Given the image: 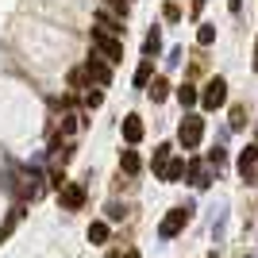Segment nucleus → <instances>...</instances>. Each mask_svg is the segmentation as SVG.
<instances>
[{
	"mask_svg": "<svg viewBox=\"0 0 258 258\" xmlns=\"http://www.w3.org/2000/svg\"><path fill=\"white\" fill-rule=\"evenodd\" d=\"M147 135V127H143V119L131 112V116H123V139H127V147H135V143Z\"/></svg>",
	"mask_w": 258,
	"mask_h": 258,
	"instance_id": "obj_9",
	"label": "nucleus"
},
{
	"mask_svg": "<svg viewBox=\"0 0 258 258\" xmlns=\"http://www.w3.org/2000/svg\"><path fill=\"white\" fill-rule=\"evenodd\" d=\"M185 224H189V208H170V212H166V220L158 224V235H162V239H173Z\"/></svg>",
	"mask_w": 258,
	"mask_h": 258,
	"instance_id": "obj_6",
	"label": "nucleus"
},
{
	"mask_svg": "<svg viewBox=\"0 0 258 258\" xmlns=\"http://www.w3.org/2000/svg\"><path fill=\"white\" fill-rule=\"evenodd\" d=\"M119 258H143V254H139V250H123Z\"/></svg>",
	"mask_w": 258,
	"mask_h": 258,
	"instance_id": "obj_26",
	"label": "nucleus"
},
{
	"mask_svg": "<svg viewBox=\"0 0 258 258\" xmlns=\"http://www.w3.org/2000/svg\"><path fill=\"white\" fill-rule=\"evenodd\" d=\"M154 173H158L162 181H170V185H173V181H181V177H185V158H166Z\"/></svg>",
	"mask_w": 258,
	"mask_h": 258,
	"instance_id": "obj_8",
	"label": "nucleus"
},
{
	"mask_svg": "<svg viewBox=\"0 0 258 258\" xmlns=\"http://www.w3.org/2000/svg\"><path fill=\"white\" fill-rule=\"evenodd\" d=\"M247 258H254V254H247Z\"/></svg>",
	"mask_w": 258,
	"mask_h": 258,
	"instance_id": "obj_28",
	"label": "nucleus"
},
{
	"mask_svg": "<svg viewBox=\"0 0 258 258\" xmlns=\"http://www.w3.org/2000/svg\"><path fill=\"white\" fill-rule=\"evenodd\" d=\"M177 100H181V108H193L197 100H201V93H197L193 85H181V89H177Z\"/></svg>",
	"mask_w": 258,
	"mask_h": 258,
	"instance_id": "obj_16",
	"label": "nucleus"
},
{
	"mask_svg": "<svg viewBox=\"0 0 258 258\" xmlns=\"http://www.w3.org/2000/svg\"><path fill=\"white\" fill-rule=\"evenodd\" d=\"M89 239H93V243H108V224L104 220H93V224H89Z\"/></svg>",
	"mask_w": 258,
	"mask_h": 258,
	"instance_id": "obj_15",
	"label": "nucleus"
},
{
	"mask_svg": "<svg viewBox=\"0 0 258 258\" xmlns=\"http://www.w3.org/2000/svg\"><path fill=\"white\" fill-rule=\"evenodd\" d=\"M212 39H216V27H212V23H201V31H197V43H201V46H208Z\"/></svg>",
	"mask_w": 258,
	"mask_h": 258,
	"instance_id": "obj_17",
	"label": "nucleus"
},
{
	"mask_svg": "<svg viewBox=\"0 0 258 258\" xmlns=\"http://www.w3.org/2000/svg\"><path fill=\"white\" fill-rule=\"evenodd\" d=\"M166 97H170V81H166V77H154V81H151V100L162 104Z\"/></svg>",
	"mask_w": 258,
	"mask_h": 258,
	"instance_id": "obj_13",
	"label": "nucleus"
},
{
	"mask_svg": "<svg viewBox=\"0 0 258 258\" xmlns=\"http://www.w3.org/2000/svg\"><path fill=\"white\" fill-rule=\"evenodd\" d=\"M254 70H258V39H254Z\"/></svg>",
	"mask_w": 258,
	"mask_h": 258,
	"instance_id": "obj_27",
	"label": "nucleus"
},
{
	"mask_svg": "<svg viewBox=\"0 0 258 258\" xmlns=\"http://www.w3.org/2000/svg\"><path fill=\"white\" fill-rule=\"evenodd\" d=\"M93 46H97V54H100V58H104L108 66H116L119 58H123V43H119L116 35L100 31V27H97V31H93Z\"/></svg>",
	"mask_w": 258,
	"mask_h": 258,
	"instance_id": "obj_2",
	"label": "nucleus"
},
{
	"mask_svg": "<svg viewBox=\"0 0 258 258\" xmlns=\"http://www.w3.org/2000/svg\"><path fill=\"white\" fill-rule=\"evenodd\" d=\"M177 139H181V151H197L201 139H205V119L189 112V116L181 119V127H177Z\"/></svg>",
	"mask_w": 258,
	"mask_h": 258,
	"instance_id": "obj_1",
	"label": "nucleus"
},
{
	"mask_svg": "<svg viewBox=\"0 0 258 258\" xmlns=\"http://www.w3.org/2000/svg\"><path fill=\"white\" fill-rule=\"evenodd\" d=\"M151 77H154V70H151V58H147V62H139V70H135V89H147Z\"/></svg>",
	"mask_w": 258,
	"mask_h": 258,
	"instance_id": "obj_14",
	"label": "nucleus"
},
{
	"mask_svg": "<svg viewBox=\"0 0 258 258\" xmlns=\"http://www.w3.org/2000/svg\"><path fill=\"white\" fill-rule=\"evenodd\" d=\"M77 119H81V116H62V135H74V131H77Z\"/></svg>",
	"mask_w": 258,
	"mask_h": 258,
	"instance_id": "obj_23",
	"label": "nucleus"
},
{
	"mask_svg": "<svg viewBox=\"0 0 258 258\" xmlns=\"http://www.w3.org/2000/svg\"><path fill=\"white\" fill-rule=\"evenodd\" d=\"M239 173H243V185H258V147H243L239 154Z\"/></svg>",
	"mask_w": 258,
	"mask_h": 258,
	"instance_id": "obj_5",
	"label": "nucleus"
},
{
	"mask_svg": "<svg viewBox=\"0 0 258 258\" xmlns=\"http://www.w3.org/2000/svg\"><path fill=\"white\" fill-rule=\"evenodd\" d=\"M170 151H173V147H170V143H162V147H158V151H154V170H158V166H162V162H166V158H170Z\"/></svg>",
	"mask_w": 258,
	"mask_h": 258,
	"instance_id": "obj_21",
	"label": "nucleus"
},
{
	"mask_svg": "<svg viewBox=\"0 0 258 258\" xmlns=\"http://www.w3.org/2000/svg\"><path fill=\"white\" fill-rule=\"evenodd\" d=\"M162 16H166V23H177V20H181V8H177V4L170 0V4L162 8Z\"/></svg>",
	"mask_w": 258,
	"mask_h": 258,
	"instance_id": "obj_19",
	"label": "nucleus"
},
{
	"mask_svg": "<svg viewBox=\"0 0 258 258\" xmlns=\"http://www.w3.org/2000/svg\"><path fill=\"white\" fill-rule=\"evenodd\" d=\"M243 123H247V116H243V108H231V127H243Z\"/></svg>",
	"mask_w": 258,
	"mask_h": 258,
	"instance_id": "obj_24",
	"label": "nucleus"
},
{
	"mask_svg": "<svg viewBox=\"0 0 258 258\" xmlns=\"http://www.w3.org/2000/svg\"><path fill=\"white\" fill-rule=\"evenodd\" d=\"M158 50H162V31H158V27H151V35L143 39V54H147V58H154Z\"/></svg>",
	"mask_w": 258,
	"mask_h": 258,
	"instance_id": "obj_12",
	"label": "nucleus"
},
{
	"mask_svg": "<svg viewBox=\"0 0 258 258\" xmlns=\"http://www.w3.org/2000/svg\"><path fill=\"white\" fill-rule=\"evenodd\" d=\"M104 4H108L112 12H119V20H123V16L131 12V0H104Z\"/></svg>",
	"mask_w": 258,
	"mask_h": 258,
	"instance_id": "obj_18",
	"label": "nucleus"
},
{
	"mask_svg": "<svg viewBox=\"0 0 258 258\" xmlns=\"http://www.w3.org/2000/svg\"><path fill=\"white\" fill-rule=\"evenodd\" d=\"M201 104L208 108V112H216V108H224L227 104V81L224 77H212L205 85V93H201Z\"/></svg>",
	"mask_w": 258,
	"mask_h": 258,
	"instance_id": "obj_3",
	"label": "nucleus"
},
{
	"mask_svg": "<svg viewBox=\"0 0 258 258\" xmlns=\"http://www.w3.org/2000/svg\"><path fill=\"white\" fill-rule=\"evenodd\" d=\"M89 77H85V70H70V89H81Z\"/></svg>",
	"mask_w": 258,
	"mask_h": 258,
	"instance_id": "obj_20",
	"label": "nucleus"
},
{
	"mask_svg": "<svg viewBox=\"0 0 258 258\" xmlns=\"http://www.w3.org/2000/svg\"><path fill=\"white\" fill-rule=\"evenodd\" d=\"M185 173H189V181H193L197 189H205V185H208V166L201 158H197V162H185Z\"/></svg>",
	"mask_w": 258,
	"mask_h": 258,
	"instance_id": "obj_10",
	"label": "nucleus"
},
{
	"mask_svg": "<svg viewBox=\"0 0 258 258\" xmlns=\"http://www.w3.org/2000/svg\"><path fill=\"white\" fill-rule=\"evenodd\" d=\"M123 216H127L123 205H108V220H123Z\"/></svg>",
	"mask_w": 258,
	"mask_h": 258,
	"instance_id": "obj_25",
	"label": "nucleus"
},
{
	"mask_svg": "<svg viewBox=\"0 0 258 258\" xmlns=\"http://www.w3.org/2000/svg\"><path fill=\"white\" fill-rule=\"evenodd\" d=\"M100 100H104V93H100V89H93V93H85V108H100Z\"/></svg>",
	"mask_w": 258,
	"mask_h": 258,
	"instance_id": "obj_22",
	"label": "nucleus"
},
{
	"mask_svg": "<svg viewBox=\"0 0 258 258\" xmlns=\"http://www.w3.org/2000/svg\"><path fill=\"white\" fill-rule=\"evenodd\" d=\"M58 205H62L66 212H77V208L85 205V185L81 181H66L62 189H58Z\"/></svg>",
	"mask_w": 258,
	"mask_h": 258,
	"instance_id": "obj_4",
	"label": "nucleus"
},
{
	"mask_svg": "<svg viewBox=\"0 0 258 258\" xmlns=\"http://www.w3.org/2000/svg\"><path fill=\"white\" fill-rule=\"evenodd\" d=\"M81 70H85V77H89V81H97L100 89H108V85H112V70H108V62H104V58H89V62L81 66Z\"/></svg>",
	"mask_w": 258,
	"mask_h": 258,
	"instance_id": "obj_7",
	"label": "nucleus"
},
{
	"mask_svg": "<svg viewBox=\"0 0 258 258\" xmlns=\"http://www.w3.org/2000/svg\"><path fill=\"white\" fill-rule=\"evenodd\" d=\"M119 166H123V173H131V177H135V173L143 170V158L135 151H119Z\"/></svg>",
	"mask_w": 258,
	"mask_h": 258,
	"instance_id": "obj_11",
	"label": "nucleus"
}]
</instances>
